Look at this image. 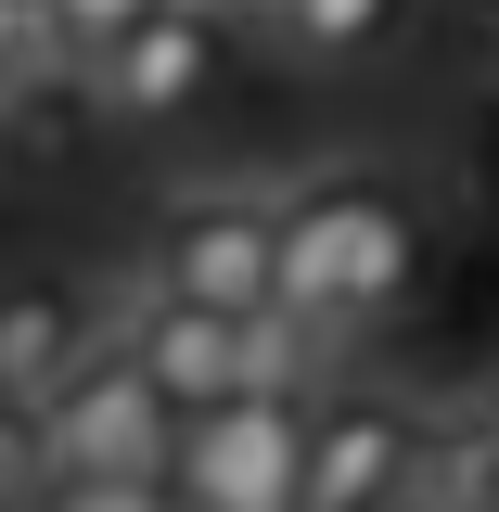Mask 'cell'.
<instances>
[{
  "mask_svg": "<svg viewBox=\"0 0 499 512\" xmlns=\"http://www.w3.org/2000/svg\"><path fill=\"white\" fill-rule=\"evenodd\" d=\"M372 512H436V500H423V487H410V500H372Z\"/></svg>",
  "mask_w": 499,
  "mask_h": 512,
  "instance_id": "obj_13",
  "label": "cell"
},
{
  "mask_svg": "<svg viewBox=\"0 0 499 512\" xmlns=\"http://www.w3.org/2000/svg\"><path fill=\"white\" fill-rule=\"evenodd\" d=\"M308 410L320 384H256V397H218L180 423V500L192 512H295L308 487Z\"/></svg>",
  "mask_w": 499,
  "mask_h": 512,
  "instance_id": "obj_3",
  "label": "cell"
},
{
  "mask_svg": "<svg viewBox=\"0 0 499 512\" xmlns=\"http://www.w3.org/2000/svg\"><path fill=\"white\" fill-rule=\"evenodd\" d=\"M39 512H192V500H180V474H77Z\"/></svg>",
  "mask_w": 499,
  "mask_h": 512,
  "instance_id": "obj_9",
  "label": "cell"
},
{
  "mask_svg": "<svg viewBox=\"0 0 499 512\" xmlns=\"http://www.w3.org/2000/svg\"><path fill=\"white\" fill-rule=\"evenodd\" d=\"M90 346H103V308L64 269H0V410L39 423L64 384L90 372Z\"/></svg>",
  "mask_w": 499,
  "mask_h": 512,
  "instance_id": "obj_7",
  "label": "cell"
},
{
  "mask_svg": "<svg viewBox=\"0 0 499 512\" xmlns=\"http://www.w3.org/2000/svg\"><path fill=\"white\" fill-rule=\"evenodd\" d=\"M410 282H423V218H410V192L384 167H320V180L282 192V308L320 346L397 320Z\"/></svg>",
  "mask_w": 499,
  "mask_h": 512,
  "instance_id": "obj_1",
  "label": "cell"
},
{
  "mask_svg": "<svg viewBox=\"0 0 499 512\" xmlns=\"http://www.w3.org/2000/svg\"><path fill=\"white\" fill-rule=\"evenodd\" d=\"M141 13H154V0H52V39H64L77 64H90V52H116Z\"/></svg>",
  "mask_w": 499,
  "mask_h": 512,
  "instance_id": "obj_10",
  "label": "cell"
},
{
  "mask_svg": "<svg viewBox=\"0 0 499 512\" xmlns=\"http://www.w3.org/2000/svg\"><path fill=\"white\" fill-rule=\"evenodd\" d=\"M423 448H436V423H423L410 397H384V384H320V410H308V487H295V512H372V500H410V487H423Z\"/></svg>",
  "mask_w": 499,
  "mask_h": 512,
  "instance_id": "obj_6",
  "label": "cell"
},
{
  "mask_svg": "<svg viewBox=\"0 0 499 512\" xmlns=\"http://www.w3.org/2000/svg\"><path fill=\"white\" fill-rule=\"evenodd\" d=\"M256 26H269V52L308 64V77H359L410 39V0H256Z\"/></svg>",
  "mask_w": 499,
  "mask_h": 512,
  "instance_id": "obj_8",
  "label": "cell"
},
{
  "mask_svg": "<svg viewBox=\"0 0 499 512\" xmlns=\"http://www.w3.org/2000/svg\"><path fill=\"white\" fill-rule=\"evenodd\" d=\"M52 0H0V77H26V64H52Z\"/></svg>",
  "mask_w": 499,
  "mask_h": 512,
  "instance_id": "obj_11",
  "label": "cell"
},
{
  "mask_svg": "<svg viewBox=\"0 0 499 512\" xmlns=\"http://www.w3.org/2000/svg\"><path fill=\"white\" fill-rule=\"evenodd\" d=\"M218 77H231V13H218V0H154L116 52H90V90H103L116 128H180V116H205Z\"/></svg>",
  "mask_w": 499,
  "mask_h": 512,
  "instance_id": "obj_5",
  "label": "cell"
},
{
  "mask_svg": "<svg viewBox=\"0 0 499 512\" xmlns=\"http://www.w3.org/2000/svg\"><path fill=\"white\" fill-rule=\"evenodd\" d=\"M474 192H487V205H499V103H487V116H474Z\"/></svg>",
  "mask_w": 499,
  "mask_h": 512,
  "instance_id": "obj_12",
  "label": "cell"
},
{
  "mask_svg": "<svg viewBox=\"0 0 499 512\" xmlns=\"http://www.w3.org/2000/svg\"><path fill=\"white\" fill-rule=\"evenodd\" d=\"M141 269H154V295L269 320L282 308V192H167Z\"/></svg>",
  "mask_w": 499,
  "mask_h": 512,
  "instance_id": "obj_2",
  "label": "cell"
},
{
  "mask_svg": "<svg viewBox=\"0 0 499 512\" xmlns=\"http://www.w3.org/2000/svg\"><path fill=\"white\" fill-rule=\"evenodd\" d=\"M180 423L192 410L141 372V346L103 333L90 372L39 410V461H52V487H77V474H167V461H180Z\"/></svg>",
  "mask_w": 499,
  "mask_h": 512,
  "instance_id": "obj_4",
  "label": "cell"
}]
</instances>
